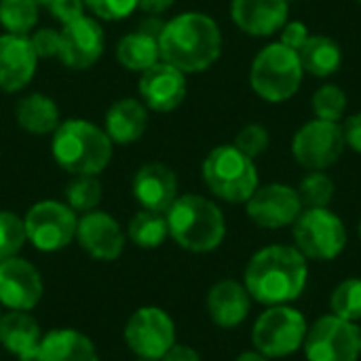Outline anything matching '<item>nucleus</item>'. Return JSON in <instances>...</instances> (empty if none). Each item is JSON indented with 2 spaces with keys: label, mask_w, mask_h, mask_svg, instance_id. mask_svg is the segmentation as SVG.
<instances>
[{
  "label": "nucleus",
  "mask_w": 361,
  "mask_h": 361,
  "mask_svg": "<svg viewBox=\"0 0 361 361\" xmlns=\"http://www.w3.org/2000/svg\"><path fill=\"white\" fill-rule=\"evenodd\" d=\"M309 260L288 243H271L252 254L243 269V286L262 307L294 305L309 286Z\"/></svg>",
  "instance_id": "obj_1"
},
{
  "label": "nucleus",
  "mask_w": 361,
  "mask_h": 361,
  "mask_svg": "<svg viewBox=\"0 0 361 361\" xmlns=\"http://www.w3.org/2000/svg\"><path fill=\"white\" fill-rule=\"evenodd\" d=\"M161 59L184 74L209 70L222 55V32L214 17L186 11L165 21L159 34Z\"/></svg>",
  "instance_id": "obj_2"
},
{
  "label": "nucleus",
  "mask_w": 361,
  "mask_h": 361,
  "mask_svg": "<svg viewBox=\"0 0 361 361\" xmlns=\"http://www.w3.org/2000/svg\"><path fill=\"white\" fill-rule=\"evenodd\" d=\"M169 237L190 254L216 252L226 237V218L220 205L203 195H180L165 214Z\"/></svg>",
  "instance_id": "obj_3"
},
{
  "label": "nucleus",
  "mask_w": 361,
  "mask_h": 361,
  "mask_svg": "<svg viewBox=\"0 0 361 361\" xmlns=\"http://www.w3.org/2000/svg\"><path fill=\"white\" fill-rule=\"evenodd\" d=\"M112 140L91 121L68 118L53 131L51 154L72 176H99L112 159Z\"/></svg>",
  "instance_id": "obj_4"
},
{
  "label": "nucleus",
  "mask_w": 361,
  "mask_h": 361,
  "mask_svg": "<svg viewBox=\"0 0 361 361\" xmlns=\"http://www.w3.org/2000/svg\"><path fill=\"white\" fill-rule=\"evenodd\" d=\"M201 176L207 190L231 205L245 203L260 186L256 161L245 157L233 144L212 148L201 165Z\"/></svg>",
  "instance_id": "obj_5"
},
{
  "label": "nucleus",
  "mask_w": 361,
  "mask_h": 361,
  "mask_svg": "<svg viewBox=\"0 0 361 361\" xmlns=\"http://www.w3.org/2000/svg\"><path fill=\"white\" fill-rule=\"evenodd\" d=\"M302 76L305 70L298 53L279 40L262 47L250 68V85L254 93L269 104L292 99L302 85Z\"/></svg>",
  "instance_id": "obj_6"
},
{
  "label": "nucleus",
  "mask_w": 361,
  "mask_h": 361,
  "mask_svg": "<svg viewBox=\"0 0 361 361\" xmlns=\"http://www.w3.org/2000/svg\"><path fill=\"white\" fill-rule=\"evenodd\" d=\"M294 247L309 262H332L349 245V233L343 218L330 207H305L290 226Z\"/></svg>",
  "instance_id": "obj_7"
},
{
  "label": "nucleus",
  "mask_w": 361,
  "mask_h": 361,
  "mask_svg": "<svg viewBox=\"0 0 361 361\" xmlns=\"http://www.w3.org/2000/svg\"><path fill=\"white\" fill-rule=\"evenodd\" d=\"M309 319L294 305L264 307L252 326V347L269 360H286L302 351Z\"/></svg>",
  "instance_id": "obj_8"
},
{
  "label": "nucleus",
  "mask_w": 361,
  "mask_h": 361,
  "mask_svg": "<svg viewBox=\"0 0 361 361\" xmlns=\"http://www.w3.org/2000/svg\"><path fill=\"white\" fill-rule=\"evenodd\" d=\"M76 212L63 201H38L23 216L27 241L44 254L66 250L76 239Z\"/></svg>",
  "instance_id": "obj_9"
},
{
  "label": "nucleus",
  "mask_w": 361,
  "mask_h": 361,
  "mask_svg": "<svg viewBox=\"0 0 361 361\" xmlns=\"http://www.w3.org/2000/svg\"><path fill=\"white\" fill-rule=\"evenodd\" d=\"M302 353L307 361H360V324L332 313L309 324Z\"/></svg>",
  "instance_id": "obj_10"
},
{
  "label": "nucleus",
  "mask_w": 361,
  "mask_h": 361,
  "mask_svg": "<svg viewBox=\"0 0 361 361\" xmlns=\"http://www.w3.org/2000/svg\"><path fill=\"white\" fill-rule=\"evenodd\" d=\"M125 343L140 360H163V355L178 343L176 322L161 307H140L133 311L123 330Z\"/></svg>",
  "instance_id": "obj_11"
},
{
  "label": "nucleus",
  "mask_w": 361,
  "mask_h": 361,
  "mask_svg": "<svg viewBox=\"0 0 361 361\" xmlns=\"http://www.w3.org/2000/svg\"><path fill=\"white\" fill-rule=\"evenodd\" d=\"M345 148L343 127L332 121L313 118L292 137V157L307 171H326L343 157Z\"/></svg>",
  "instance_id": "obj_12"
},
{
  "label": "nucleus",
  "mask_w": 361,
  "mask_h": 361,
  "mask_svg": "<svg viewBox=\"0 0 361 361\" xmlns=\"http://www.w3.org/2000/svg\"><path fill=\"white\" fill-rule=\"evenodd\" d=\"M243 205L247 218L256 226L267 231H279L292 226L305 209L298 190L290 184H279V182L258 186Z\"/></svg>",
  "instance_id": "obj_13"
},
{
  "label": "nucleus",
  "mask_w": 361,
  "mask_h": 361,
  "mask_svg": "<svg viewBox=\"0 0 361 361\" xmlns=\"http://www.w3.org/2000/svg\"><path fill=\"white\" fill-rule=\"evenodd\" d=\"M106 36L95 17H78L59 30L57 59L70 70H89L104 55Z\"/></svg>",
  "instance_id": "obj_14"
},
{
  "label": "nucleus",
  "mask_w": 361,
  "mask_h": 361,
  "mask_svg": "<svg viewBox=\"0 0 361 361\" xmlns=\"http://www.w3.org/2000/svg\"><path fill=\"white\" fill-rule=\"evenodd\" d=\"M82 252H87L93 260L114 262L123 256L127 245V233L108 212L93 209L78 218L76 239Z\"/></svg>",
  "instance_id": "obj_15"
},
{
  "label": "nucleus",
  "mask_w": 361,
  "mask_h": 361,
  "mask_svg": "<svg viewBox=\"0 0 361 361\" xmlns=\"http://www.w3.org/2000/svg\"><path fill=\"white\" fill-rule=\"evenodd\" d=\"M44 294L40 271L25 258L0 262V307L6 311H32Z\"/></svg>",
  "instance_id": "obj_16"
},
{
  "label": "nucleus",
  "mask_w": 361,
  "mask_h": 361,
  "mask_svg": "<svg viewBox=\"0 0 361 361\" xmlns=\"http://www.w3.org/2000/svg\"><path fill=\"white\" fill-rule=\"evenodd\" d=\"M186 93V74L163 59L140 74V97L148 110L171 112L182 106Z\"/></svg>",
  "instance_id": "obj_17"
},
{
  "label": "nucleus",
  "mask_w": 361,
  "mask_h": 361,
  "mask_svg": "<svg viewBox=\"0 0 361 361\" xmlns=\"http://www.w3.org/2000/svg\"><path fill=\"white\" fill-rule=\"evenodd\" d=\"M131 192L142 209L167 214V209L180 197V182L169 165L154 161L137 169L133 176Z\"/></svg>",
  "instance_id": "obj_18"
},
{
  "label": "nucleus",
  "mask_w": 361,
  "mask_h": 361,
  "mask_svg": "<svg viewBox=\"0 0 361 361\" xmlns=\"http://www.w3.org/2000/svg\"><path fill=\"white\" fill-rule=\"evenodd\" d=\"M252 296L243 281L226 277L216 281L205 296V309L214 326L222 330H235L245 324L252 313Z\"/></svg>",
  "instance_id": "obj_19"
},
{
  "label": "nucleus",
  "mask_w": 361,
  "mask_h": 361,
  "mask_svg": "<svg viewBox=\"0 0 361 361\" xmlns=\"http://www.w3.org/2000/svg\"><path fill=\"white\" fill-rule=\"evenodd\" d=\"M38 55L30 36L2 34L0 36V91L15 93L30 85L36 74Z\"/></svg>",
  "instance_id": "obj_20"
},
{
  "label": "nucleus",
  "mask_w": 361,
  "mask_h": 361,
  "mask_svg": "<svg viewBox=\"0 0 361 361\" xmlns=\"http://www.w3.org/2000/svg\"><path fill=\"white\" fill-rule=\"evenodd\" d=\"M231 19L243 34L269 38L290 19V0H233Z\"/></svg>",
  "instance_id": "obj_21"
},
{
  "label": "nucleus",
  "mask_w": 361,
  "mask_h": 361,
  "mask_svg": "<svg viewBox=\"0 0 361 361\" xmlns=\"http://www.w3.org/2000/svg\"><path fill=\"white\" fill-rule=\"evenodd\" d=\"M40 324L30 311H6L0 317V347L19 361H38L42 343Z\"/></svg>",
  "instance_id": "obj_22"
},
{
  "label": "nucleus",
  "mask_w": 361,
  "mask_h": 361,
  "mask_svg": "<svg viewBox=\"0 0 361 361\" xmlns=\"http://www.w3.org/2000/svg\"><path fill=\"white\" fill-rule=\"evenodd\" d=\"M148 129V108L144 102L135 97L116 99L106 112V127L104 131L112 140V144H133L142 140Z\"/></svg>",
  "instance_id": "obj_23"
},
{
  "label": "nucleus",
  "mask_w": 361,
  "mask_h": 361,
  "mask_svg": "<svg viewBox=\"0 0 361 361\" xmlns=\"http://www.w3.org/2000/svg\"><path fill=\"white\" fill-rule=\"evenodd\" d=\"M38 361H99V353L80 330L55 328L42 336Z\"/></svg>",
  "instance_id": "obj_24"
},
{
  "label": "nucleus",
  "mask_w": 361,
  "mask_h": 361,
  "mask_svg": "<svg viewBox=\"0 0 361 361\" xmlns=\"http://www.w3.org/2000/svg\"><path fill=\"white\" fill-rule=\"evenodd\" d=\"M15 121L23 131L32 135H47L59 127L61 116L53 97L44 93H30L17 102Z\"/></svg>",
  "instance_id": "obj_25"
},
{
  "label": "nucleus",
  "mask_w": 361,
  "mask_h": 361,
  "mask_svg": "<svg viewBox=\"0 0 361 361\" xmlns=\"http://www.w3.org/2000/svg\"><path fill=\"white\" fill-rule=\"evenodd\" d=\"M116 59L129 72H146L161 61L159 34L144 27L125 34L116 44Z\"/></svg>",
  "instance_id": "obj_26"
},
{
  "label": "nucleus",
  "mask_w": 361,
  "mask_h": 361,
  "mask_svg": "<svg viewBox=\"0 0 361 361\" xmlns=\"http://www.w3.org/2000/svg\"><path fill=\"white\" fill-rule=\"evenodd\" d=\"M305 74L328 78L336 74L343 66V49L341 44L326 34H311L309 40L298 51Z\"/></svg>",
  "instance_id": "obj_27"
},
{
  "label": "nucleus",
  "mask_w": 361,
  "mask_h": 361,
  "mask_svg": "<svg viewBox=\"0 0 361 361\" xmlns=\"http://www.w3.org/2000/svg\"><path fill=\"white\" fill-rule=\"evenodd\" d=\"M127 239L140 250H157L169 237V226L165 214L140 209L127 224Z\"/></svg>",
  "instance_id": "obj_28"
},
{
  "label": "nucleus",
  "mask_w": 361,
  "mask_h": 361,
  "mask_svg": "<svg viewBox=\"0 0 361 361\" xmlns=\"http://www.w3.org/2000/svg\"><path fill=\"white\" fill-rule=\"evenodd\" d=\"M330 313L351 324L361 322V277H345L330 294Z\"/></svg>",
  "instance_id": "obj_29"
},
{
  "label": "nucleus",
  "mask_w": 361,
  "mask_h": 361,
  "mask_svg": "<svg viewBox=\"0 0 361 361\" xmlns=\"http://www.w3.org/2000/svg\"><path fill=\"white\" fill-rule=\"evenodd\" d=\"M36 0H0V25L6 34H30L38 21Z\"/></svg>",
  "instance_id": "obj_30"
},
{
  "label": "nucleus",
  "mask_w": 361,
  "mask_h": 361,
  "mask_svg": "<svg viewBox=\"0 0 361 361\" xmlns=\"http://www.w3.org/2000/svg\"><path fill=\"white\" fill-rule=\"evenodd\" d=\"M66 203L76 214H87L99 207L104 199V186L97 176H74V180L66 186Z\"/></svg>",
  "instance_id": "obj_31"
},
{
  "label": "nucleus",
  "mask_w": 361,
  "mask_h": 361,
  "mask_svg": "<svg viewBox=\"0 0 361 361\" xmlns=\"http://www.w3.org/2000/svg\"><path fill=\"white\" fill-rule=\"evenodd\" d=\"M347 106H349V97H347L345 89L338 85H332V82L322 85L311 97L313 114H315V118H322V121L341 123L347 112Z\"/></svg>",
  "instance_id": "obj_32"
},
{
  "label": "nucleus",
  "mask_w": 361,
  "mask_h": 361,
  "mask_svg": "<svg viewBox=\"0 0 361 361\" xmlns=\"http://www.w3.org/2000/svg\"><path fill=\"white\" fill-rule=\"evenodd\" d=\"M296 190L302 201V207H330L336 186L326 171H307Z\"/></svg>",
  "instance_id": "obj_33"
},
{
  "label": "nucleus",
  "mask_w": 361,
  "mask_h": 361,
  "mask_svg": "<svg viewBox=\"0 0 361 361\" xmlns=\"http://www.w3.org/2000/svg\"><path fill=\"white\" fill-rule=\"evenodd\" d=\"M25 241L23 218L8 209H0V262L19 256Z\"/></svg>",
  "instance_id": "obj_34"
},
{
  "label": "nucleus",
  "mask_w": 361,
  "mask_h": 361,
  "mask_svg": "<svg viewBox=\"0 0 361 361\" xmlns=\"http://www.w3.org/2000/svg\"><path fill=\"white\" fill-rule=\"evenodd\" d=\"M233 146L239 148L245 157H250V159L256 161V159L262 157V154L269 150V146H271L269 129H267L264 125L250 123V125H245V127L237 133Z\"/></svg>",
  "instance_id": "obj_35"
},
{
  "label": "nucleus",
  "mask_w": 361,
  "mask_h": 361,
  "mask_svg": "<svg viewBox=\"0 0 361 361\" xmlns=\"http://www.w3.org/2000/svg\"><path fill=\"white\" fill-rule=\"evenodd\" d=\"M82 2L102 21L127 19L137 8V0H82Z\"/></svg>",
  "instance_id": "obj_36"
},
{
  "label": "nucleus",
  "mask_w": 361,
  "mask_h": 361,
  "mask_svg": "<svg viewBox=\"0 0 361 361\" xmlns=\"http://www.w3.org/2000/svg\"><path fill=\"white\" fill-rule=\"evenodd\" d=\"M30 40L40 59L57 57V53H59V32L57 30L42 27V30L34 32V36H30Z\"/></svg>",
  "instance_id": "obj_37"
},
{
  "label": "nucleus",
  "mask_w": 361,
  "mask_h": 361,
  "mask_svg": "<svg viewBox=\"0 0 361 361\" xmlns=\"http://www.w3.org/2000/svg\"><path fill=\"white\" fill-rule=\"evenodd\" d=\"M309 36H311V32H309V27L302 23V21H292V19H288L286 23H283V27L279 30V42L281 44H286L288 49H292V51H300V47L309 40Z\"/></svg>",
  "instance_id": "obj_38"
},
{
  "label": "nucleus",
  "mask_w": 361,
  "mask_h": 361,
  "mask_svg": "<svg viewBox=\"0 0 361 361\" xmlns=\"http://www.w3.org/2000/svg\"><path fill=\"white\" fill-rule=\"evenodd\" d=\"M47 8L51 11V15L61 25H66V23H70V21L85 15V2L82 0H51Z\"/></svg>",
  "instance_id": "obj_39"
},
{
  "label": "nucleus",
  "mask_w": 361,
  "mask_h": 361,
  "mask_svg": "<svg viewBox=\"0 0 361 361\" xmlns=\"http://www.w3.org/2000/svg\"><path fill=\"white\" fill-rule=\"evenodd\" d=\"M341 127H343L347 148H351L353 152L361 154V112L351 114L345 123H341Z\"/></svg>",
  "instance_id": "obj_40"
},
{
  "label": "nucleus",
  "mask_w": 361,
  "mask_h": 361,
  "mask_svg": "<svg viewBox=\"0 0 361 361\" xmlns=\"http://www.w3.org/2000/svg\"><path fill=\"white\" fill-rule=\"evenodd\" d=\"M161 361H201V355L197 349H192L190 345H182V343H176Z\"/></svg>",
  "instance_id": "obj_41"
},
{
  "label": "nucleus",
  "mask_w": 361,
  "mask_h": 361,
  "mask_svg": "<svg viewBox=\"0 0 361 361\" xmlns=\"http://www.w3.org/2000/svg\"><path fill=\"white\" fill-rule=\"evenodd\" d=\"M176 0H137V8L146 15H152V17H159L163 15L165 11H169L173 6Z\"/></svg>",
  "instance_id": "obj_42"
},
{
  "label": "nucleus",
  "mask_w": 361,
  "mask_h": 361,
  "mask_svg": "<svg viewBox=\"0 0 361 361\" xmlns=\"http://www.w3.org/2000/svg\"><path fill=\"white\" fill-rule=\"evenodd\" d=\"M235 361H271L269 357H264L262 353H258L256 349H250V351H243V353H239Z\"/></svg>",
  "instance_id": "obj_43"
},
{
  "label": "nucleus",
  "mask_w": 361,
  "mask_h": 361,
  "mask_svg": "<svg viewBox=\"0 0 361 361\" xmlns=\"http://www.w3.org/2000/svg\"><path fill=\"white\" fill-rule=\"evenodd\" d=\"M36 2H38V4H44V6H49V2H51V0H36Z\"/></svg>",
  "instance_id": "obj_44"
},
{
  "label": "nucleus",
  "mask_w": 361,
  "mask_h": 361,
  "mask_svg": "<svg viewBox=\"0 0 361 361\" xmlns=\"http://www.w3.org/2000/svg\"><path fill=\"white\" fill-rule=\"evenodd\" d=\"M357 233H360V239H361V220H360V226H357Z\"/></svg>",
  "instance_id": "obj_45"
},
{
  "label": "nucleus",
  "mask_w": 361,
  "mask_h": 361,
  "mask_svg": "<svg viewBox=\"0 0 361 361\" xmlns=\"http://www.w3.org/2000/svg\"><path fill=\"white\" fill-rule=\"evenodd\" d=\"M135 361H159V360H140V357H137V360Z\"/></svg>",
  "instance_id": "obj_46"
},
{
  "label": "nucleus",
  "mask_w": 361,
  "mask_h": 361,
  "mask_svg": "<svg viewBox=\"0 0 361 361\" xmlns=\"http://www.w3.org/2000/svg\"><path fill=\"white\" fill-rule=\"evenodd\" d=\"M360 351H361V326H360Z\"/></svg>",
  "instance_id": "obj_47"
},
{
  "label": "nucleus",
  "mask_w": 361,
  "mask_h": 361,
  "mask_svg": "<svg viewBox=\"0 0 361 361\" xmlns=\"http://www.w3.org/2000/svg\"><path fill=\"white\" fill-rule=\"evenodd\" d=\"M0 317H2V311H0Z\"/></svg>",
  "instance_id": "obj_48"
},
{
  "label": "nucleus",
  "mask_w": 361,
  "mask_h": 361,
  "mask_svg": "<svg viewBox=\"0 0 361 361\" xmlns=\"http://www.w3.org/2000/svg\"><path fill=\"white\" fill-rule=\"evenodd\" d=\"M357 2H360V4H361V0H357Z\"/></svg>",
  "instance_id": "obj_49"
}]
</instances>
